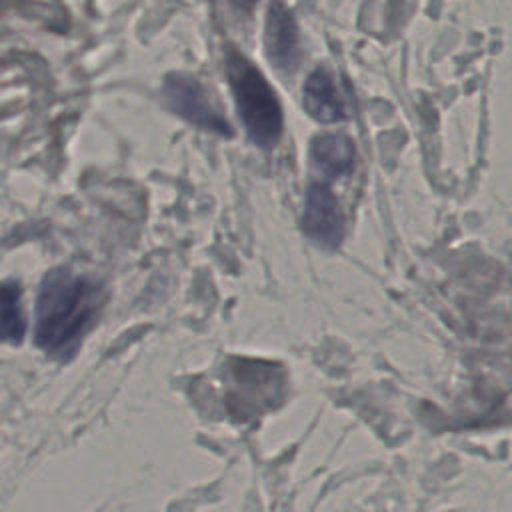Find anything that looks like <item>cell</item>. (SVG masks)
Here are the masks:
<instances>
[{
	"instance_id": "obj_6",
	"label": "cell",
	"mask_w": 512,
	"mask_h": 512,
	"mask_svg": "<svg viewBox=\"0 0 512 512\" xmlns=\"http://www.w3.org/2000/svg\"><path fill=\"white\" fill-rule=\"evenodd\" d=\"M302 104L316 122L334 124L346 118L344 100L326 68H316L304 82Z\"/></svg>"
},
{
	"instance_id": "obj_1",
	"label": "cell",
	"mask_w": 512,
	"mask_h": 512,
	"mask_svg": "<svg viewBox=\"0 0 512 512\" xmlns=\"http://www.w3.org/2000/svg\"><path fill=\"white\" fill-rule=\"evenodd\" d=\"M104 302L102 288L68 266L50 270L38 290L34 340L48 356L70 360Z\"/></svg>"
},
{
	"instance_id": "obj_7",
	"label": "cell",
	"mask_w": 512,
	"mask_h": 512,
	"mask_svg": "<svg viewBox=\"0 0 512 512\" xmlns=\"http://www.w3.org/2000/svg\"><path fill=\"white\" fill-rule=\"evenodd\" d=\"M310 158L314 168L322 176L334 180V178L348 176L354 170L356 148L346 134L326 132L312 140Z\"/></svg>"
},
{
	"instance_id": "obj_4",
	"label": "cell",
	"mask_w": 512,
	"mask_h": 512,
	"mask_svg": "<svg viewBox=\"0 0 512 512\" xmlns=\"http://www.w3.org/2000/svg\"><path fill=\"white\" fill-rule=\"evenodd\" d=\"M304 234L322 248L336 250L344 236V216L332 190L322 184H310L302 212Z\"/></svg>"
},
{
	"instance_id": "obj_3",
	"label": "cell",
	"mask_w": 512,
	"mask_h": 512,
	"mask_svg": "<svg viewBox=\"0 0 512 512\" xmlns=\"http://www.w3.org/2000/svg\"><path fill=\"white\" fill-rule=\"evenodd\" d=\"M162 94L168 108L182 116L186 122L222 136L232 134L228 120L210 104L206 90L194 76L184 72L168 74L162 86Z\"/></svg>"
},
{
	"instance_id": "obj_8",
	"label": "cell",
	"mask_w": 512,
	"mask_h": 512,
	"mask_svg": "<svg viewBox=\"0 0 512 512\" xmlns=\"http://www.w3.org/2000/svg\"><path fill=\"white\" fill-rule=\"evenodd\" d=\"M26 332V318L20 304V284L16 280L0 282V340L20 344Z\"/></svg>"
},
{
	"instance_id": "obj_2",
	"label": "cell",
	"mask_w": 512,
	"mask_h": 512,
	"mask_svg": "<svg viewBox=\"0 0 512 512\" xmlns=\"http://www.w3.org/2000/svg\"><path fill=\"white\" fill-rule=\"evenodd\" d=\"M226 72L250 142L264 150L274 148L284 128L276 92L264 74L234 48L226 50Z\"/></svg>"
},
{
	"instance_id": "obj_5",
	"label": "cell",
	"mask_w": 512,
	"mask_h": 512,
	"mask_svg": "<svg viewBox=\"0 0 512 512\" xmlns=\"http://www.w3.org/2000/svg\"><path fill=\"white\" fill-rule=\"evenodd\" d=\"M264 48H266V58L274 64L276 70L292 74L298 68V62H300L298 26L290 10L280 0L270 2L266 28H264Z\"/></svg>"
}]
</instances>
